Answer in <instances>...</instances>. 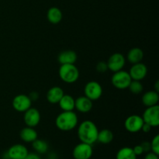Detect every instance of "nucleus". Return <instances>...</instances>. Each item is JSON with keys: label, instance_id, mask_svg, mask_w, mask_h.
I'll return each mask as SVG.
<instances>
[{"label": "nucleus", "instance_id": "nucleus-3", "mask_svg": "<svg viewBox=\"0 0 159 159\" xmlns=\"http://www.w3.org/2000/svg\"><path fill=\"white\" fill-rule=\"evenodd\" d=\"M59 77L64 82L72 84L77 82L79 78V70L75 64L61 65L58 71Z\"/></svg>", "mask_w": 159, "mask_h": 159}, {"label": "nucleus", "instance_id": "nucleus-20", "mask_svg": "<svg viewBox=\"0 0 159 159\" xmlns=\"http://www.w3.org/2000/svg\"><path fill=\"white\" fill-rule=\"evenodd\" d=\"M48 20L52 24H57L60 23L63 18L61 10L57 7H51L47 12Z\"/></svg>", "mask_w": 159, "mask_h": 159}, {"label": "nucleus", "instance_id": "nucleus-32", "mask_svg": "<svg viewBox=\"0 0 159 159\" xmlns=\"http://www.w3.org/2000/svg\"><path fill=\"white\" fill-rule=\"evenodd\" d=\"M152 130V127H151L149 124H146V123H144L142 125V127H141V130H142L144 133H148L150 132V130Z\"/></svg>", "mask_w": 159, "mask_h": 159}, {"label": "nucleus", "instance_id": "nucleus-10", "mask_svg": "<svg viewBox=\"0 0 159 159\" xmlns=\"http://www.w3.org/2000/svg\"><path fill=\"white\" fill-rule=\"evenodd\" d=\"M126 63V58L120 53H114L107 61L108 69L113 72L123 70Z\"/></svg>", "mask_w": 159, "mask_h": 159}, {"label": "nucleus", "instance_id": "nucleus-30", "mask_svg": "<svg viewBox=\"0 0 159 159\" xmlns=\"http://www.w3.org/2000/svg\"><path fill=\"white\" fill-rule=\"evenodd\" d=\"M23 159H41L40 158L39 154L36 153V152H31V153H28Z\"/></svg>", "mask_w": 159, "mask_h": 159}, {"label": "nucleus", "instance_id": "nucleus-16", "mask_svg": "<svg viewBox=\"0 0 159 159\" xmlns=\"http://www.w3.org/2000/svg\"><path fill=\"white\" fill-rule=\"evenodd\" d=\"M64 91L61 87L54 86L51 87L47 93V100L51 104H57L64 96Z\"/></svg>", "mask_w": 159, "mask_h": 159}, {"label": "nucleus", "instance_id": "nucleus-17", "mask_svg": "<svg viewBox=\"0 0 159 159\" xmlns=\"http://www.w3.org/2000/svg\"><path fill=\"white\" fill-rule=\"evenodd\" d=\"M141 101H142V103L144 104V106H145L146 107L158 105L159 101L158 93L155 92V90L146 92L142 96Z\"/></svg>", "mask_w": 159, "mask_h": 159}, {"label": "nucleus", "instance_id": "nucleus-13", "mask_svg": "<svg viewBox=\"0 0 159 159\" xmlns=\"http://www.w3.org/2000/svg\"><path fill=\"white\" fill-rule=\"evenodd\" d=\"M28 153L29 152L26 146L21 144H13L6 152L8 158L10 159H23Z\"/></svg>", "mask_w": 159, "mask_h": 159}, {"label": "nucleus", "instance_id": "nucleus-11", "mask_svg": "<svg viewBox=\"0 0 159 159\" xmlns=\"http://www.w3.org/2000/svg\"><path fill=\"white\" fill-rule=\"evenodd\" d=\"M40 113L37 109L30 107L26 111L24 112L23 120L26 127H36L40 122Z\"/></svg>", "mask_w": 159, "mask_h": 159}, {"label": "nucleus", "instance_id": "nucleus-22", "mask_svg": "<svg viewBox=\"0 0 159 159\" xmlns=\"http://www.w3.org/2000/svg\"><path fill=\"white\" fill-rule=\"evenodd\" d=\"M113 140V134L111 130L108 129L99 130L97 137V141L102 144H108L111 143Z\"/></svg>", "mask_w": 159, "mask_h": 159}, {"label": "nucleus", "instance_id": "nucleus-24", "mask_svg": "<svg viewBox=\"0 0 159 159\" xmlns=\"http://www.w3.org/2000/svg\"><path fill=\"white\" fill-rule=\"evenodd\" d=\"M32 148L35 151L36 153L39 154V155H43V154L48 152L49 146L45 141L37 138L32 142Z\"/></svg>", "mask_w": 159, "mask_h": 159}, {"label": "nucleus", "instance_id": "nucleus-14", "mask_svg": "<svg viewBox=\"0 0 159 159\" xmlns=\"http://www.w3.org/2000/svg\"><path fill=\"white\" fill-rule=\"evenodd\" d=\"M93 101L85 96H82L75 99V109L82 113H87L93 109Z\"/></svg>", "mask_w": 159, "mask_h": 159}, {"label": "nucleus", "instance_id": "nucleus-31", "mask_svg": "<svg viewBox=\"0 0 159 159\" xmlns=\"http://www.w3.org/2000/svg\"><path fill=\"white\" fill-rule=\"evenodd\" d=\"M144 159H159V158L158 155H156L152 152H149L146 154Z\"/></svg>", "mask_w": 159, "mask_h": 159}, {"label": "nucleus", "instance_id": "nucleus-28", "mask_svg": "<svg viewBox=\"0 0 159 159\" xmlns=\"http://www.w3.org/2000/svg\"><path fill=\"white\" fill-rule=\"evenodd\" d=\"M133 151L137 156L141 155L143 153H144V150H143V148H142V147H141V144H138V145L134 146V147L133 148Z\"/></svg>", "mask_w": 159, "mask_h": 159}, {"label": "nucleus", "instance_id": "nucleus-25", "mask_svg": "<svg viewBox=\"0 0 159 159\" xmlns=\"http://www.w3.org/2000/svg\"><path fill=\"white\" fill-rule=\"evenodd\" d=\"M128 89L131 92V93L134 95L140 94L144 90V87H143V85L141 82V81L137 80H131L130 85H129Z\"/></svg>", "mask_w": 159, "mask_h": 159}, {"label": "nucleus", "instance_id": "nucleus-2", "mask_svg": "<svg viewBox=\"0 0 159 159\" xmlns=\"http://www.w3.org/2000/svg\"><path fill=\"white\" fill-rule=\"evenodd\" d=\"M79 124V118L74 111H62L55 120V125L61 131H71Z\"/></svg>", "mask_w": 159, "mask_h": 159}, {"label": "nucleus", "instance_id": "nucleus-9", "mask_svg": "<svg viewBox=\"0 0 159 159\" xmlns=\"http://www.w3.org/2000/svg\"><path fill=\"white\" fill-rule=\"evenodd\" d=\"M144 120L142 116L137 114H133L129 116L124 122V127L126 130L130 133H138L141 131Z\"/></svg>", "mask_w": 159, "mask_h": 159}, {"label": "nucleus", "instance_id": "nucleus-27", "mask_svg": "<svg viewBox=\"0 0 159 159\" xmlns=\"http://www.w3.org/2000/svg\"><path fill=\"white\" fill-rule=\"evenodd\" d=\"M96 69L99 73H105L106 71L108 70V67H107V62H104V61L98 62L97 65H96Z\"/></svg>", "mask_w": 159, "mask_h": 159}, {"label": "nucleus", "instance_id": "nucleus-21", "mask_svg": "<svg viewBox=\"0 0 159 159\" xmlns=\"http://www.w3.org/2000/svg\"><path fill=\"white\" fill-rule=\"evenodd\" d=\"M144 57V52L139 48H133L127 52V59L132 65L141 62Z\"/></svg>", "mask_w": 159, "mask_h": 159}, {"label": "nucleus", "instance_id": "nucleus-29", "mask_svg": "<svg viewBox=\"0 0 159 159\" xmlns=\"http://www.w3.org/2000/svg\"><path fill=\"white\" fill-rule=\"evenodd\" d=\"M141 147H142L143 150H144V152L148 153V152H151V144H150V142H148V141H144V142L141 143Z\"/></svg>", "mask_w": 159, "mask_h": 159}, {"label": "nucleus", "instance_id": "nucleus-33", "mask_svg": "<svg viewBox=\"0 0 159 159\" xmlns=\"http://www.w3.org/2000/svg\"><path fill=\"white\" fill-rule=\"evenodd\" d=\"M29 97H30V99H31V101H32V102L33 101L37 100L39 98L38 93H37V92H32V93H30Z\"/></svg>", "mask_w": 159, "mask_h": 159}, {"label": "nucleus", "instance_id": "nucleus-15", "mask_svg": "<svg viewBox=\"0 0 159 159\" xmlns=\"http://www.w3.org/2000/svg\"><path fill=\"white\" fill-rule=\"evenodd\" d=\"M78 56L75 51L72 50H67L61 51L57 56V61L61 65L75 64L77 61Z\"/></svg>", "mask_w": 159, "mask_h": 159}, {"label": "nucleus", "instance_id": "nucleus-8", "mask_svg": "<svg viewBox=\"0 0 159 159\" xmlns=\"http://www.w3.org/2000/svg\"><path fill=\"white\" fill-rule=\"evenodd\" d=\"M12 105L16 111L20 112V113H24L31 107L32 101L27 95L20 94L13 98Z\"/></svg>", "mask_w": 159, "mask_h": 159}, {"label": "nucleus", "instance_id": "nucleus-36", "mask_svg": "<svg viewBox=\"0 0 159 159\" xmlns=\"http://www.w3.org/2000/svg\"><path fill=\"white\" fill-rule=\"evenodd\" d=\"M8 159H10V158H8Z\"/></svg>", "mask_w": 159, "mask_h": 159}, {"label": "nucleus", "instance_id": "nucleus-1", "mask_svg": "<svg viewBox=\"0 0 159 159\" xmlns=\"http://www.w3.org/2000/svg\"><path fill=\"white\" fill-rule=\"evenodd\" d=\"M99 130L94 122L91 120H84L79 125L77 130L78 138L81 142L93 145L97 141Z\"/></svg>", "mask_w": 159, "mask_h": 159}, {"label": "nucleus", "instance_id": "nucleus-19", "mask_svg": "<svg viewBox=\"0 0 159 159\" xmlns=\"http://www.w3.org/2000/svg\"><path fill=\"white\" fill-rule=\"evenodd\" d=\"M58 105L62 111H73L75 110V99L71 95L64 94L58 102Z\"/></svg>", "mask_w": 159, "mask_h": 159}, {"label": "nucleus", "instance_id": "nucleus-4", "mask_svg": "<svg viewBox=\"0 0 159 159\" xmlns=\"http://www.w3.org/2000/svg\"><path fill=\"white\" fill-rule=\"evenodd\" d=\"M131 78L128 71L120 70L113 73L111 78L112 85L117 89H128L131 82Z\"/></svg>", "mask_w": 159, "mask_h": 159}, {"label": "nucleus", "instance_id": "nucleus-23", "mask_svg": "<svg viewBox=\"0 0 159 159\" xmlns=\"http://www.w3.org/2000/svg\"><path fill=\"white\" fill-rule=\"evenodd\" d=\"M138 156L134 152L133 148L124 147L120 149L116 155V159H137Z\"/></svg>", "mask_w": 159, "mask_h": 159}, {"label": "nucleus", "instance_id": "nucleus-34", "mask_svg": "<svg viewBox=\"0 0 159 159\" xmlns=\"http://www.w3.org/2000/svg\"><path fill=\"white\" fill-rule=\"evenodd\" d=\"M155 92L157 93H159V81H157L155 84V89H154Z\"/></svg>", "mask_w": 159, "mask_h": 159}, {"label": "nucleus", "instance_id": "nucleus-5", "mask_svg": "<svg viewBox=\"0 0 159 159\" xmlns=\"http://www.w3.org/2000/svg\"><path fill=\"white\" fill-rule=\"evenodd\" d=\"M142 119L144 123L149 124L152 127H157L159 125V107L158 105L147 107L143 113Z\"/></svg>", "mask_w": 159, "mask_h": 159}, {"label": "nucleus", "instance_id": "nucleus-26", "mask_svg": "<svg viewBox=\"0 0 159 159\" xmlns=\"http://www.w3.org/2000/svg\"><path fill=\"white\" fill-rule=\"evenodd\" d=\"M151 151L159 155V135L156 134L150 142Z\"/></svg>", "mask_w": 159, "mask_h": 159}, {"label": "nucleus", "instance_id": "nucleus-7", "mask_svg": "<svg viewBox=\"0 0 159 159\" xmlns=\"http://www.w3.org/2000/svg\"><path fill=\"white\" fill-rule=\"evenodd\" d=\"M93 149L91 144L81 142L74 148L72 152L75 159H90L93 156Z\"/></svg>", "mask_w": 159, "mask_h": 159}, {"label": "nucleus", "instance_id": "nucleus-18", "mask_svg": "<svg viewBox=\"0 0 159 159\" xmlns=\"http://www.w3.org/2000/svg\"><path fill=\"white\" fill-rule=\"evenodd\" d=\"M20 138L25 143H32L38 138V134L34 127H26L20 130Z\"/></svg>", "mask_w": 159, "mask_h": 159}, {"label": "nucleus", "instance_id": "nucleus-6", "mask_svg": "<svg viewBox=\"0 0 159 159\" xmlns=\"http://www.w3.org/2000/svg\"><path fill=\"white\" fill-rule=\"evenodd\" d=\"M84 93L85 96L92 101L97 100L102 95V85L96 81H90L85 85Z\"/></svg>", "mask_w": 159, "mask_h": 159}, {"label": "nucleus", "instance_id": "nucleus-35", "mask_svg": "<svg viewBox=\"0 0 159 159\" xmlns=\"http://www.w3.org/2000/svg\"><path fill=\"white\" fill-rule=\"evenodd\" d=\"M47 159H51V158H47Z\"/></svg>", "mask_w": 159, "mask_h": 159}, {"label": "nucleus", "instance_id": "nucleus-12", "mask_svg": "<svg viewBox=\"0 0 159 159\" xmlns=\"http://www.w3.org/2000/svg\"><path fill=\"white\" fill-rule=\"evenodd\" d=\"M129 74L132 80L141 81L147 76L148 68L142 62L134 64L129 71Z\"/></svg>", "mask_w": 159, "mask_h": 159}]
</instances>
